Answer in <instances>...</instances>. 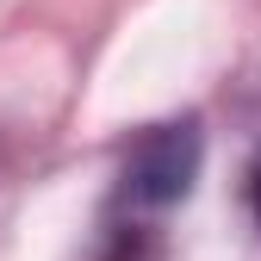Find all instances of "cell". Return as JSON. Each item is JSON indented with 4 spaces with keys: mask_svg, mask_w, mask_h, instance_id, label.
Returning a JSON list of instances; mask_svg holds the SVG:
<instances>
[{
    "mask_svg": "<svg viewBox=\"0 0 261 261\" xmlns=\"http://www.w3.org/2000/svg\"><path fill=\"white\" fill-rule=\"evenodd\" d=\"M199 124L180 118V124H155L143 130L137 143H130L124 155V199L130 205H174L193 193V180H199Z\"/></svg>",
    "mask_w": 261,
    "mask_h": 261,
    "instance_id": "1",
    "label": "cell"
},
{
    "mask_svg": "<svg viewBox=\"0 0 261 261\" xmlns=\"http://www.w3.org/2000/svg\"><path fill=\"white\" fill-rule=\"evenodd\" d=\"M249 212H255V224H261V155H255V168H249Z\"/></svg>",
    "mask_w": 261,
    "mask_h": 261,
    "instance_id": "2",
    "label": "cell"
}]
</instances>
